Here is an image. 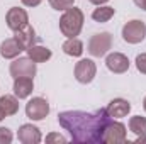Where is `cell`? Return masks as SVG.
Returning <instances> with one entry per match:
<instances>
[{
  "label": "cell",
  "instance_id": "1",
  "mask_svg": "<svg viewBox=\"0 0 146 144\" xmlns=\"http://www.w3.org/2000/svg\"><path fill=\"white\" fill-rule=\"evenodd\" d=\"M107 108H99L95 112L66 110L58 115L60 126L68 131L73 143L78 144H99L102 143L106 126L110 122Z\"/></svg>",
  "mask_w": 146,
  "mask_h": 144
},
{
  "label": "cell",
  "instance_id": "2",
  "mask_svg": "<svg viewBox=\"0 0 146 144\" xmlns=\"http://www.w3.org/2000/svg\"><path fill=\"white\" fill-rule=\"evenodd\" d=\"M83 20H85V15H83L82 9H78V7L66 9L63 12V15L60 17V31H61V34L66 37H76L82 32Z\"/></svg>",
  "mask_w": 146,
  "mask_h": 144
},
{
  "label": "cell",
  "instance_id": "3",
  "mask_svg": "<svg viewBox=\"0 0 146 144\" xmlns=\"http://www.w3.org/2000/svg\"><path fill=\"white\" fill-rule=\"evenodd\" d=\"M112 48V34L110 32H99L90 37L88 44H87V51L94 56V58H100L106 56Z\"/></svg>",
  "mask_w": 146,
  "mask_h": 144
},
{
  "label": "cell",
  "instance_id": "4",
  "mask_svg": "<svg viewBox=\"0 0 146 144\" xmlns=\"http://www.w3.org/2000/svg\"><path fill=\"white\" fill-rule=\"evenodd\" d=\"M146 37V24L143 20H129L122 27V39L129 44H139Z\"/></svg>",
  "mask_w": 146,
  "mask_h": 144
},
{
  "label": "cell",
  "instance_id": "5",
  "mask_svg": "<svg viewBox=\"0 0 146 144\" xmlns=\"http://www.w3.org/2000/svg\"><path fill=\"white\" fill-rule=\"evenodd\" d=\"M37 68L36 61H33L29 56L27 58H17L10 63V75L12 78H22V76H29L34 78Z\"/></svg>",
  "mask_w": 146,
  "mask_h": 144
},
{
  "label": "cell",
  "instance_id": "6",
  "mask_svg": "<svg viewBox=\"0 0 146 144\" xmlns=\"http://www.w3.org/2000/svg\"><path fill=\"white\" fill-rule=\"evenodd\" d=\"M49 114V104L42 97H33L26 104V115L31 120H42Z\"/></svg>",
  "mask_w": 146,
  "mask_h": 144
},
{
  "label": "cell",
  "instance_id": "7",
  "mask_svg": "<svg viewBox=\"0 0 146 144\" xmlns=\"http://www.w3.org/2000/svg\"><path fill=\"white\" fill-rule=\"evenodd\" d=\"M102 143H126V126L122 122H117L110 119V122L106 126Z\"/></svg>",
  "mask_w": 146,
  "mask_h": 144
},
{
  "label": "cell",
  "instance_id": "8",
  "mask_svg": "<svg viewBox=\"0 0 146 144\" xmlns=\"http://www.w3.org/2000/svg\"><path fill=\"white\" fill-rule=\"evenodd\" d=\"M5 22H7V27L15 32V31L22 29L24 26L29 24V15H27V12L24 9L12 7V9H9V12L5 15Z\"/></svg>",
  "mask_w": 146,
  "mask_h": 144
},
{
  "label": "cell",
  "instance_id": "9",
  "mask_svg": "<svg viewBox=\"0 0 146 144\" xmlns=\"http://www.w3.org/2000/svg\"><path fill=\"white\" fill-rule=\"evenodd\" d=\"M97 75V66L92 59H80L76 65H75V78L76 81L87 85L90 83Z\"/></svg>",
  "mask_w": 146,
  "mask_h": 144
},
{
  "label": "cell",
  "instance_id": "10",
  "mask_svg": "<svg viewBox=\"0 0 146 144\" xmlns=\"http://www.w3.org/2000/svg\"><path fill=\"white\" fill-rule=\"evenodd\" d=\"M106 66L109 68V71L121 75V73H126L129 70V59L122 53H110L106 58Z\"/></svg>",
  "mask_w": 146,
  "mask_h": 144
},
{
  "label": "cell",
  "instance_id": "11",
  "mask_svg": "<svg viewBox=\"0 0 146 144\" xmlns=\"http://www.w3.org/2000/svg\"><path fill=\"white\" fill-rule=\"evenodd\" d=\"M17 139L22 144H37L41 143V131L33 124H22L17 131Z\"/></svg>",
  "mask_w": 146,
  "mask_h": 144
},
{
  "label": "cell",
  "instance_id": "12",
  "mask_svg": "<svg viewBox=\"0 0 146 144\" xmlns=\"http://www.w3.org/2000/svg\"><path fill=\"white\" fill-rule=\"evenodd\" d=\"M106 108H107V114L112 119H122L131 112V104L124 98H114L109 102V105Z\"/></svg>",
  "mask_w": 146,
  "mask_h": 144
},
{
  "label": "cell",
  "instance_id": "13",
  "mask_svg": "<svg viewBox=\"0 0 146 144\" xmlns=\"http://www.w3.org/2000/svg\"><path fill=\"white\" fill-rule=\"evenodd\" d=\"M34 90V81L29 76L14 78V95L17 98H27Z\"/></svg>",
  "mask_w": 146,
  "mask_h": 144
},
{
  "label": "cell",
  "instance_id": "14",
  "mask_svg": "<svg viewBox=\"0 0 146 144\" xmlns=\"http://www.w3.org/2000/svg\"><path fill=\"white\" fill-rule=\"evenodd\" d=\"M22 51H24V48L19 44V41H17L15 37H9V39H5V41L0 44V54H2L5 59H14V58H17Z\"/></svg>",
  "mask_w": 146,
  "mask_h": 144
},
{
  "label": "cell",
  "instance_id": "15",
  "mask_svg": "<svg viewBox=\"0 0 146 144\" xmlns=\"http://www.w3.org/2000/svg\"><path fill=\"white\" fill-rule=\"evenodd\" d=\"M14 37L19 41V44L24 48V51L26 49H29L31 46H34L36 44V31H34V27L33 26H24L22 29H19V31H15V34H14Z\"/></svg>",
  "mask_w": 146,
  "mask_h": 144
},
{
  "label": "cell",
  "instance_id": "16",
  "mask_svg": "<svg viewBox=\"0 0 146 144\" xmlns=\"http://www.w3.org/2000/svg\"><path fill=\"white\" fill-rule=\"evenodd\" d=\"M27 51V56L33 59V61H36V63H46L51 56H53V53H51V49L49 48H46V46H31L29 49H26Z\"/></svg>",
  "mask_w": 146,
  "mask_h": 144
},
{
  "label": "cell",
  "instance_id": "17",
  "mask_svg": "<svg viewBox=\"0 0 146 144\" xmlns=\"http://www.w3.org/2000/svg\"><path fill=\"white\" fill-rule=\"evenodd\" d=\"M0 108L2 112L10 117V115H15L19 112V100L15 95H2L0 97Z\"/></svg>",
  "mask_w": 146,
  "mask_h": 144
},
{
  "label": "cell",
  "instance_id": "18",
  "mask_svg": "<svg viewBox=\"0 0 146 144\" xmlns=\"http://www.w3.org/2000/svg\"><path fill=\"white\" fill-rule=\"evenodd\" d=\"M63 53L68 54V56H73V58H78L82 56L83 53V42L78 39V37H68L65 42H63Z\"/></svg>",
  "mask_w": 146,
  "mask_h": 144
},
{
  "label": "cell",
  "instance_id": "19",
  "mask_svg": "<svg viewBox=\"0 0 146 144\" xmlns=\"http://www.w3.org/2000/svg\"><path fill=\"white\" fill-rule=\"evenodd\" d=\"M114 14H115V9H114V7H109V5H99V9H95V10L92 12V19H94L95 22L104 24V22H109L110 19L114 17Z\"/></svg>",
  "mask_w": 146,
  "mask_h": 144
},
{
  "label": "cell",
  "instance_id": "20",
  "mask_svg": "<svg viewBox=\"0 0 146 144\" xmlns=\"http://www.w3.org/2000/svg\"><path fill=\"white\" fill-rule=\"evenodd\" d=\"M129 131L134 132L136 136L146 134V117H141V115L131 117L129 119Z\"/></svg>",
  "mask_w": 146,
  "mask_h": 144
},
{
  "label": "cell",
  "instance_id": "21",
  "mask_svg": "<svg viewBox=\"0 0 146 144\" xmlns=\"http://www.w3.org/2000/svg\"><path fill=\"white\" fill-rule=\"evenodd\" d=\"M48 2L54 10H63V12L73 7V3H75V0H48Z\"/></svg>",
  "mask_w": 146,
  "mask_h": 144
},
{
  "label": "cell",
  "instance_id": "22",
  "mask_svg": "<svg viewBox=\"0 0 146 144\" xmlns=\"http://www.w3.org/2000/svg\"><path fill=\"white\" fill-rule=\"evenodd\" d=\"M14 139V134L7 127H0V144H10Z\"/></svg>",
  "mask_w": 146,
  "mask_h": 144
},
{
  "label": "cell",
  "instance_id": "23",
  "mask_svg": "<svg viewBox=\"0 0 146 144\" xmlns=\"http://www.w3.org/2000/svg\"><path fill=\"white\" fill-rule=\"evenodd\" d=\"M136 68L139 73L146 75V53H141L136 56Z\"/></svg>",
  "mask_w": 146,
  "mask_h": 144
},
{
  "label": "cell",
  "instance_id": "24",
  "mask_svg": "<svg viewBox=\"0 0 146 144\" xmlns=\"http://www.w3.org/2000/svg\"><path fill=\"white\" fill-rule=\"evenodd\" d=\"M46 143H66V137H63V136H61V134H54V132H53V134H48V136H46Z\"/></svg>",
  "mask_w": 146,
  "mask_h": 144
},
{
  "label": "cell",
  "instance_id": "25",
  "mask_svg": "<svg viewBox=\"0 0 146 144\" xmlns=\"http://www.w3.org/2000/svg\"><path fill=\"white\" fill-rule=\"evenodd\" d=\"M21 2H22L26 7H37L42 0H21Z\"/></svg>",
  "mask_w": 146,
  "mask_h": 144
},
{
  "label": "cell",
  "instance_id": "26",
  "mask_svg": "<svg viewBox=\"0 0 146 144\" xmlns=\"http://www.w3.org/2000/svg\"><path fill=\"white\" fill-rule=\"evenodd\" d=\"M134 3H136V7H139V9L146 10V0H134Z\"/></svg>",
  "mask_w": 146,
  "mask_h": 144
},
{
  "label": "cell",
  "instance_id": "27",
  "mask_svg": "<svg viewBox=\"0 0 146 144\" xmlns=\"http://www.w3.org/2000/svg\"><path fill=\"white\" fill-rule=\"evenodd\" d=\"M90 3H94V5H104V3H107L109 0H88Z\"/></svg>",
  "mask_w": 146,
  "mask_h": 144
},
{
  "label": "cell",
  "instance_id": "28",
  "mask_svg": "<svg viewBox=\"0 0 146 144\" xmlns=\"http://www.w3.org/2000/svg\"><path fill=\"white\" fill-rule=\"evenodd\" d=\"M136 143H146V134H141V136H138Z\"/></svg>",
  "mask_w": 146,
  "mask_h": 144
},
{
  "label": "cell",
  "instance_id": "29",
  "mask_svg": "<svg viewBox=\"0 0 146 144\" xmlns=\"http://www.w3.org/2000/svg\"><path fill=\"white\" fill-rule=\"evenodd\" d=\"M5 117H7V115H5V114H3V112H2V108H0V122H2V120H3V119H5Z\"/></svg>",
  "mask_w": 146,
  "mask_h": 144
},
{
  "label": "cell",
  "instance_id": "30",
  "mask_svg": "<svg viewBox=\"0 0 146 144\" xmlns=\"http://www.w3.org/2000/svg\"><path fill=\"white\" fill-rule=\"evenodd\" d=\"M143 108L146 110V97H145V100H143Z\"/></svg>",
  "mask_w": 146,
  "mask_h": 144
}]
</instances>
